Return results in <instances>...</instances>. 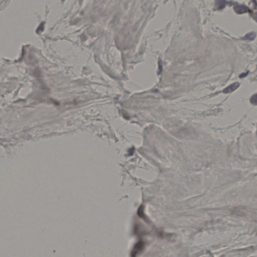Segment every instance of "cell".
<instances>
[{
  "instance_id": "cell-1",
  "label": "cell",
  "mask_w": 257,
  "mask_h": 257,
  "mask_svg": "<svg viewBox=\"0 0 257 257\" xmlns=\"http://www.w3.org/2000/svg\"><path fill=\"white\" fill-rule=\"evenodd\" d=\"M234 9L235 12L237 14H243L249 11V8L247 6L242 5H237L235 6Z\"/></svg>"
},
{
  "instance_id": "cell-2",
  "label": "cell",
  "mask_w": 257,
  "mask_h": 257,
  "mask_svg": "<svg viewBox=\"0 0 257 257\" xmlns=\"http://www.w3.org/2000/svg\"><path fill=\"white\" fill-rule=\"evenodd\" d=\"M239 84L238 82H235L233 83V84H231L230 86H228L227 88H225V89H224L223 90V93L225 94H228V93H231L232 92L235 91L236 89H237L239 88Z\"/></svg>"
},
{
  "instance_id": "cell-3",
  "label": "cell",
  "mask_w": 257,
  "mask_h": 257,
  "mask_svg": "<svg viewBox=\"0 0 257 257\" xmlns=\"http://www.w3.org/2000/svg\"><path fill=\"white\" fill-rule=\"evenodd\" d=\"M256 37V33L255 32H251L250 33L247 34L244 37V39H245L246 40H253Z\"/></svg>"
},
{
  "instance_id": "cell-4",
  "label": "cell",
  "mask_w": 257,
  "mask_h": 257,
  "mask_svg": "<svg viewBox=\"0 0 257 257\" xmlns=\"http://www.w3.org/2000/svg\"><path fill=\"white\" fill-rule=\"evenodd\" d=\"M217 9H223L225 5V1H217Z\"/></svg>"
},
{
  "instance_id": "cell-5",
  "label": "cell",
  "mask_w": 257,
  "mask_h": 257,
  "mask_svg": "<svg viewBox=\"0 0 257 257\" xmlns=\"http://www.w3.org/2000/svg\"><path fill=\"white\" fill-rule=\"evenodd\" d=\"M250 101L252 104L257 105V94H255L252 96Z\"/></svg>"
},
{
  "instance_id": "cell-6",
  "label": "cell",
  "mask_w": 257,
  "mask_h": 257,
  "mask_svg": "<svg viewBox=\"0 0 257 257\" xmlns=\"http://www.w3.org/2000/svg\"><path fill=\"white\" fill-rule=\"evenodd\" d=\"M253 18H254V20H255L257 22V13H256L255 14H253Z\"/></svg>"
},
{
  "instance_id": "cell-7",
  "label": "cell",
  "mask_w": 257,
  "mask_h": 257,
  "mask_svg": "<svg viewBox=\"0 0 257 257\" xmlns=\"http://www.w3.org/2000/svg\"><path fill=\"white\" fill-rule=\"evenodd\" d=\"M248 74V72H247L246 74H245V73H244V74H241V76H239V78H244V77H245Z\"/></svg>"
}]
</instances>
